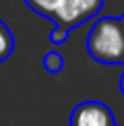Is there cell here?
<instances>
[{"label":"cell","instance_id":"6da1fadb","mask_svg":"<svg viewBox=\"0 0 124 126\" xmlns=\"http://www.w3.org/2000/svg\"><path fill=\"white\" fill-rule=\"evenodd\" d=\"M37 15L54 21V27L70 31L81 23L97 17L103 0H25Z\"/></svg>","mask_w":124,"mask_h":126},{"label":"cell","instance_id":"7a4b0ae2","mask_svg":"<svg viewBox=\"0 0 124 126\" xmlns=\"http://www.w3.org/2000/svg\"><path fill=\"white\" fill-rule=\"evenodd\" d=\"M87 52L103 64H120L124 52V27L116 17H101L87 35Z\"/></svg>","mask_w":124,"mask_h":126},{"label":"cell","instance_id":"3957f363","mask_svg":"<svg viewBox=\"0 0 124 126\" xmlns=\"http://www.w3.org/2000/svg\"><path fill=\"white\" fill-rule=\"evenodd\" d=\"M112 110L101 101H81L70 114V126H114Z\"/></svg>","mask_w":124,"mask_h":126},{"label":"cell","instance_id":"277c9868","mask_svg":"<svg viewBox=\"0 0 124 126\" xmlns=\"http://www.w3.org/2000/svg\"><path fill=\"white\" fill-rule=\"evenodd\" d=\"M13 50H15V37L10 33V29L0 21V62L6 60L13 54Z\"/></svg>","mask_w":124,"mask_h":126},{"label":"cell","instance_id":"5b68a950","mask_svg":"<svg viewBox=\"0 0 124 126\" xmlns=\"http://www.w3.org/2000/svg\"><path fill=\"white\" fill-rule=\"evenodd\" d=\"M44 68L50 72V75H58V72L64 68V58L58 54V52H48V54L44 56Z\"/></svg>","mask_w":124,"mask_h":126},{"label":"cell","instance_id":"8992f818","mask_svg":"<svg viewBox=\"0 0 124 126\" xmlns=\"http://www.w3.org/2000/svg\"><path fill=\"white\" fill-rule=\"evenodd\" d=\"M66 37H68V33L62 31V29H58V27H54L52 33H50V41H52V44H64Z\"/></svg>","mask_w":124,"mask_h":126},{"label":"cell","instance_id":"52a82bcc","mask_svg":"<svg viewBox=\"0 0 124 126\" xmlns=\"http://www.w3.org/2000/svg\"><path fill=\"white\" fill-rule=\"evenodd\" d=\"M120 91H122V95H124V72H122V79H120Z\"/></svg>","mask_w":124,"mask_h":126},{"label":"cell","instance_id":"ba28073f","mask_svg":"<svg viewBox=\"0 0 124 126\" xmlns=\"http://www.w3.org/2000/svg\"><path fill=\"white\" fill-rule=\"evenodd\" d=\"M120 64H124V52H122V62H120Z\"/></svg>","mask_w":124,"mask_h":126},{"label":"cell","instance_id":"9c48e42d","mask_svg":"<svg viewBox=\"0 0 124 126\" xmlns=\"http://www.w3.org/2000/svg\"><path fill=\"white\" fill-rule=\"evenodd\" d=\"M114 126H118V124H114Z\"/></svg>","mask_w":124,"mask_h":126}]
</instances>
